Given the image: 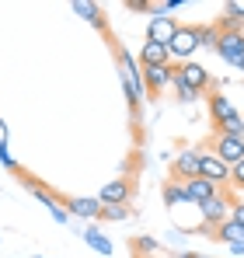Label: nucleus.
<instances>
[{
  "label": "nucleus",
  "instance_id": "obj_23",
  "mask_svg": "<svg viewBox=\"0 0 244 258\" xmlns=\"http://www.w3.org/2000/svg\"><path fill=\"white\" fill-rule=\"evenodd\" d=\"M101 220H112V223H122V220H129L133 216V210L129 206H101Z\"/></svg>",
  "mask_w": 244,
  "mask_h": 258
},
{
  "label": "nucleus",
  "instance_id": "obj_1",
  "mask_svg": "<svg viewBox=\"0 0 244 258\" xmlns=\"http://www.w3.org/2000/svg\"><path fill=\"white\" fill-rule=\"evenodd\" d=\"M119 67H122V87H126V98H129V105H133V112H136V108H140V101L147 98V91H143V77H140V70H136L133 56H129V52H122V49H119Z\"/></svg>",
  "mask_w": 244,
  "mask_h": 258
},
{
  "label": "nucleus",
  "instance_id": "obj_17",
  "mask_svg": "<svg viewBox=\"0 0 244 258\" xmlns=\"http://www.w3.org/2000/svg\"><path fill=\"white\" fill-rule=\"evenodd\" d=\"M70 11H74V14H81L87 25L105 28V14H101V7H98V4H91V0H74V4H70Z\"/></svg>",
  "mask_w": 244,
  "mask_h": 258
},
{
  "label": "nucleus",
  "instance_id": "obj_14",
  "mask_svg": "<svg viewBox=\"0 0 244 258\" xmlns=\"http://www.w3.org/2000/svg\"><path fill=\"white\" fill-rule=\"evenodd\" d=\"M181 188H185V199H189V203H196V206L206 203V199L216 192V185H213V181H206V178H189V181H181Z\"/></svg>",
  "mask_w": 244,
  "mask_h": 258
},
{
  "label": "nucleus",
  "instance_id": "obj_2",
  "mask_svg": "<svg viewBox=\"0 0 244 258\" xmlns=\"http://www.w3.org/2000/svg\"><path fill=\"white\" fill-rule=\"evenodd\" d=\"M199 210H203L206 227H216V223H223V220L230 216V210H234V196H230L227 188H216L206 203H199Z\"/></svg>",
  "mask_w": 244,
  "mask_h": 258
},
{
  "label": "nucleus",
  "instance_id": "obj_13",
  "mask_svg": "<svg viewBox=\"0 0 244 258\" xmlns=\"http://www.w3.org/2000/svg\"><path fill=\"white\" fill-rule=\"evenodd\" d=\"M209 115H213V126H220V122H227L230 115H237V108H234V101H230L223 91H213V94H209Z\"/></svg>",
  "mask_w": 244,
  "mask_h": 258
},
{
  "label": "nucleus",
  "instance_id": "obj_12",
  "mask_svg": "<svg viewBox=\"0 0 244 258\" xmlns=\"http://www.w3.org/2000/svg\"><path fill=\"white\" fill-rule=\"evenodd\" d=\"M174 74L185 81V84L192 87V91H206V84H209V74H206V67H199V63H181V67H174Z\"/></svg>",
  "mask_w": 244,
  "mask_h": 258
},
{
  "label": "nucleus",
  "instance_id": "obj_19",
  "mask_svg": "<svg viewBox=\"0 0 244 258\" xmlns=\"http://www.w3.org/2000/svg\"><path fill=\"white\" fill-rule=\"evenodd\" d=\"M192 32H196V42L206 45V49H216V42H220V28L216 25H192Z\"/></svg>",
  "mask_w": 244,
  "mask_h": 258
},
{
  "label": "nucleus",
  "instance_id": "obj_20",
  "mask_svg": "<svg viewBox=\"0 0 244 258\" xmlns=\"http://www.w3.org/2000/svg\"><path fill=\"white\" fill-rule=\"evenodd\" d=\"M216 136H234V140H244V119H241V112H237V115H230L227 122H220V126H216Z\"/></svg>",
  "mask_w": 244,
  "mask_h": 258
},
{
  "label": "nucleus",
  "instance_id": "obj_5",
  "mask_svg": "<svg viewBox=\"0 0 244 258\" xmlns=\"http://www.w3.org/2000/svg\"><path fill=\"white\" fill-rule=\"evenodd\" d=\"M213 157H220L227 168L241 164V161H244V140H234V136H216V140H213Z\"/></svg>",
  "mask_w": 244,
  "mask_h": 258
},
{
  "label": "nucleus",
  "instance_id": "obj_9",
  "mask_svg": "<svg viewBox=\"0 0 244 258\" xmlns=\"http://www.w3.org/2000/svg\"><path fill=\"white\" fill-rule=\"evenodd\" d=\"M140 77H143V91L147 94H161L164 87L171 84V77H174V67L171 63L167 67H143Z\"/></svg>",
  "mask_w": 244,
  "mask_h": 258
},
{
  "label": "nucleus",
  "instance_id": "obj_28",
  "mask_svg": "<svg viewBox=\"0 0 244 258\" xmlns=\"http://www.w3.org/2000/svg\"><path fill=\"white\" fill-rule=\"evenodd\" d=\"M49 213H52V220H56V223H67V220H70V213H67L63 206H56V210H49Z\"/></svg>",
  "mask_w": 244,
  "mask_h": 258
},
{
  "label": "nucleus",
  "instance_id": "obj_15",
  "mask_svg": "<svg viewBox=\"0 0 244 258\" xmlns=\"http://www.w3.org/2000/svg\"><path fill=\"white\" fill-rule=\"evenodd\" d=\"M213 237L216 241H223V244H244V227L237 223V220H223V223H216L213 227Z\"/></svg>",
  "mask_w": 244,
  "mask_h": 258
},
{
  "label": "nucleus",
  "instance_id": "obj_24",
  "mask_svg": "<svg viewBox=\"0 0 244 258\" xmlns=\"http://www.w3.org/2000/svg\"><path fill=\"white\" fill-rule=\"evenodd\" d=\"M171 84H174V91H178V98H181V101H196V98H199V91H192V87L185 84V81H181L178 74L171 77Z\"/></svg>",
  "mask_w": 244,
  "mask_h": 258
},
{
  "label": "nucleus",
  "instance_id": "obj_11",
  "mask_svg": "<svg viewBox=\"0 0 244 258\" xmlns=\"http://www.w3.org/2000/svg\"><path fill=\"white\" fill-rule=\"evenodd\" d=\"M174 32H178L174 18H167V14H154V21H150V28H147V39H150V42H161V45H167Z\"/></svg>",
  "mask_w": 244,
  "mask_h": 258
},
{
  "label": "nucleus",
  "instance_id": "obj_21",
  "mask_svg": "<svg viewBox=\"0 0 244 258\" xmlns=\"http://www.w3.org/2000/svg\"><path fill=\"white\" fill-rule=\"evenodd\" d=\"M178 203H189V199H185L181 181H174V178H171V181L164 185V206H178Z\"/></svg>",
  "mask_w": 244,
  "mask_h": 258
},
{
  "label": "nucleus",
  "instance_id": "obj_22",
  "mask_svg": "<svg viewBox=\"0 0 244 258\" xmlns=\"http://www.w3.org/2000/svg\"><path fill=\"white\" fill-rule=\"evenodd\" d=\"M84 237H87V244H91L94 251H101V255H112V241H108V237H105V234H101L98 227H91V230H87Z\"/></svg>",
  "mask_w": 244,
  "mask_h": 258
},
{
  "label": "nucleus",
  "instance_id": "obj_16",
  "mask_svg": "<svg viewBox=\"0 0 244 258\" xmlns=\"http://www.w3.org/2000/svg\"><path fill=\"white\" fill-rule=\"evenodd\" d=\"M140 63L143 67H167L171 63V56H167V45H161V42H143V52H140Z\"/></svg>",
  "mask_w": 244,
  "mask_h": 258
},
{
  "label": "nucleus",
  "instance_id": "obj_25",
  "mask_svg": "<svg viewBox=\"0 0 244 258\" xmlns=\"http://www.w3.org/2000/svg\"><path fill=\"white\" fill-rule=\"evenodd\" d=\"M230 185H234V188H241V192H244V161H241V164H234V168H230Z\"/></svg>",
  "mask_w": 244,
  "mask_h": 258
},
{
  "label": "nucleus",
  "instance_id": "obj_31",
  "mask_svg": "<svg viewBox=\"0 0 244 258\" xmlns=\"http://www.w3.org/2000/svg\"><path fill=\"white\" fill-rule=\"evenodd\" d=\"M181 258H206V255H192V251H189V255H181Z\"/></svg>",
  "mask_w": 244,
  "mask_h": 258
},
{
  "label": "nucleus",
  "instance_id": "obj_30",
  "mask_svg": "<svg viewBox=\"0 0 244 258\" xmlns=\"http://www.w3.org/2000/svg\"><path fill=\"white\" fill-rule=\"evenodd\" d=\"M7 140H11V133L4 126V119H0V150H7Z\"/></svg>",
  "mask_w": 244,
  "mask_h": 258
},
{
  "label": "nucleus",
  "instance_id": "obj_27",
  "mask_svg": "<svg viewBox=\"0 0 244 258\" xmlns=\"http://www.w3.org/2000/svg\"><path fill=\"white\" fill-rule=\"evenodd\" d=\"M136 248H140V251H157V241H150V237H140V241H136Z\"/></svg>",
  "mask_w": 244,
  "mask_h": 258
},
{
  "label": "nucleus",
  "instance_id": "obj_29",
  "mask_svg": "<svg viewBox=\"0 0 244 258\" xmlns=\"http://www.w3.org/2000/svg\"><path fill=\"white\" fill-rule=\"evenodd\" d=\"M230 220H237V223L244 227V206H241V203H234V210H230Z\"/></svg>",
  "mask_w": 244,
  "mask_h": 258
},
{
  "label": "nucleus",
  "instance_id": "obj_8",
  "mask_svg": "<svg viewBox=\"0 0 244 258\" xmlns=\"http://www.w3.org/2000/svg\"><path fill=\"white\" fill-rule=\"evenodd\" d=\"M199 154H203V150H181V154L171 161V178H174V181L199 178Z\"/></svg>",
  "mask_w": 244,
  "mask_h": 258
},
{
  "label": "nucleus",
  "instance_id": "obj_3",
  "mask_svg": "<svg viewBox=\"0 0 244 258\" xmlns=\"http://www.w3.org/2000/svg\"><path fill=\"white\" fill-rule=\"evenodd\" d=\"M199 178L213 181L216 188H227L230 185V168L220 157H213V154H199Z\"/></svg>",
  "mask_w": 244,
  "mask_h": 258
},
{
  "label": "nucleus",
  "instance_id": "obj_10",
  "mask_svg": "<svg viewBox=\"0 0 244 258\" xmlns=\"http://www.w3.org/2000/svg\"><path fill=\"white\" fill-rule=\"evenodd\" d=\"M63 210L74 216H84V220H94L101 213V203L91 199V196H70V199H63Z\"/></svg>",
  "mask_w": 244,
  "mask_h": 258
},
{
  "label": "nucleus",
  "instance_id": "obj_7",
  "mask_svg": "<svg viewBox=\"0 0 244 258\" xmlns=\"http://www.w3.org/2000/svg\"><path fill=\"white\" fill-rule=\"evenodd\" d=\"M216 52H220L230 67H241V59H244V35H241V32H220Z\"/></svg>",
  "mask_w": 244,
  "mask_h": 258
},
{
  "label": "nucleus",
  "instance_id": "obj_18",
  "mask_svg": "<svg viewBox=\"0 0 244 258\" xmlns=\"http://www.w3.org/2000/svg\"><path fill=\"white\" fill-rule=\"evenodd\" d=\"M25 188H28V192H32L35 199H39L45 210H56V206H63V203H59V196H52V192H49L45 185H39L35 178H25Z\"/></svg>",
  "mask_w": 244,
  "mask_h": 258
},
{
  "label": "nucleus",
  "instance_id": "obj_26",
  "mask_svg": "<svg viewBox=\"0 0 244 258\" xmlns=\"http://www.w3.org/2000/svg\"><path fill=\"white\" fill-rule=\"evenodd\" d=\"M0 164H4L7 171H18V174H21V168H18V161H14V157H11L7 150H0Z\"/></svg>",
  "mask_w": 244,
  "mask_h": 258
},
{
  "label": "nucleus",
  "instance_id": "obj_4",
  "mask_svg": "<svg viewBox=\"0 0 244 258\" xmlns=\"http://www.w3.org/2000/svg\"><path fill=\"white\" fill-rule=\"evenodd\" d=\"M199 49V42H196V32H192V25L189 28H181L178 25V32L171 35V42H167V56L171 59H181V63H189V56Z\"/></svg>",
  "mask_w": 244,
  "mask_h": 258
},
{
  "label": "nucleus",
  "instance_id": "obj_6",
  "mask_svg": "<svg viewBox=\"0 0 244 258\" xmlns=\"http://www.w3.org/2000/svg\"><path fill=\"white\" fill-rule=\"evenodd\" d=\"M129 196H133V181H129V178H115V181L101 185L98 203H101V206H129Z\"/></svg>",
  "mask_w": 244,
  "mask_h": 258
},
{
  "label": "nucleus",
  "instance_id": "obj_32",
  "mask_svg": "<svg viewBox=\"0 0 244 258\" xmlns=\"http://www.w3.org/2000/svg\"><path fill=\"white\" fill-rule=\"evenodd\" d=\"M237 70H244V59H241V67H237Z\"/></svg>",
  "mask_w": 244,
  "mask_h": 258
}]
</instances>
